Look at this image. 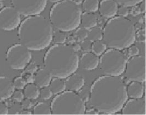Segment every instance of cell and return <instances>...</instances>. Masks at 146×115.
Returning a JSON list of instances; mask_svg holds the SVG:
<instances>
[{
  "mask_svg": "<svg viewBox=\"0 0 146 115\" xmlns=\"http://www.w3.org/2000/svg\"><path fill=\"white\" fill-rule=\"evenodd\" d=\"M119 16L122 17H127L129 14V8L125 6H119L117 13Z\"/></svg>",
  "mask_w": 146,
  "mask_h": 115,
  "instance_id": "d590c367",
  "label": "cell"
},
{
  "mask_svg": "<svg viewBox=\"0 0 146 115\" xmlns=\"http://www.w3.org/2000/svg\"><path fill=\"white\" fill-rule=\"evenodd\" d=\"M3 8V3L1 1H0V10Z\"/></svg>",
  "mask_w": 146,
  "mask_h": 115,
  "instance_id": "ee69618b",
  "label": "cell"
},
{
  "mask_svg": "<svg viewBox=\"0 0 146 115\" xmlns=\"http://www.w3.org/2000/svg\"><path fill=\"white\" fill-rule=\"evenodd\" d=\"M22 102V107L23 109H31L33 106V103L31 101V100L25 98L23 100Z\"/></svg>",
  "mask_w": 146,
  "mask_h": 115,
  "instance_id": "74e56055",
  "label": "cell"
},
{
  "mask_svg": "<svg viewBox=\"0 0 146 115\" xmlns=\"http://www.w3.org/2000/svg\"><path fill=\"white\" fill-rule=\"evenodd\" d=\"M25 73L34 74L38 70V67L35 62L31 61L25 67Z\"/></svg>",
  "mask_w": 146,
  "mask_h": 115,
  "instance_id": "1f68e13d",
  "label": "cell"
},
{
  "mask_svg": "<svg viewBox=\"0 0 146 115\" xmlns=\"http://www.w3.org/2000/svg\"><path fill=\"white\" fill-rule=\"evenodd\" d=\"M0 1H3V0H0Z\"/></svg>",
  "mask_w": 146,
  "mask_h": 115,
  "instance_id": "f6af8a7d",
  "label": "cell"
},
{
  "mask_svg": "<svg viewBox=\"0 0 146 115\" xmlns=\"http://www.w3.org/2000/svg\"><path fill=\"white\" fill-rule=\"evenodd\" d=\"M23 93L25 98L36 100L39 97L40 88L34 83H27L23 89Z\"/></svg>",
  "mask_w": 146,
  "mask_h": 115,
  "instance_id": "44dd1931",
  "label": "cell"
},
{
  "mask_svg": "<svg viewBox=\"0 0 146 115\" xmlns=\"http://www.w3.org/2000/svg\"><path fill=\"white\" fill-rule=\"evenodd\" d=\"M123 115H146V99L143 96L139 99H128L122 108Z\"/></svg>",
  "mask_w": 146,
  "mask_h": 115,
  "instance_id": "7c38bea8",
  "label": "cell"
},
{
  "mask_svg": "<svg viewBox=\"0 0 146 115\" xmlns=\"http://www.w3.org/2000/svg\"><path fill=\"white\" fill-rule=\"evenodd\" d=\"M119 6H123L127 7L135 6L145 0H115Z\"/></svg>",
  "mask_w": 146,
  "mask_h": 115,
  "instance_id": "83f0119b",
  "label": "cell"
},
{
  "mask_svg": "<svg viewBox=\"0 0 146 115\" xmlns=\"http://www.w3.org/2000/svg\"><path fill=\"white\" fill-rule=\"evenodd\" d=\"M75 35L77 39L79 41H82L86 39H87L88 36V30L84 29L83 27L78 28L77 29L75 30Z\"/></svg>",
  "mask_w": 146,
  "mask_h": 115,
  "instance_id": "4dcf8cb0",
  "label": "cell"
},
{
  "mask_svg": "<svg viewBox=\"0 0 146 115\" xmlns=\"http://www.w3.org/2000/svg\"><path fill=\"white\" fill-rule=\"evenodd\" d=\"M33 114L52 115L51 105L46 102H40L33 107Z\"/></svg>",
  "mask_w": 146,
  "mask_h": 115,
  "instance_id": "7402d4cb",
  "label": "cell"
},
{
  "mask_svg": "<svg viewBox=\"0 0 146 115\" xmlns=\"http://www.w3.org/2000/svg\"><path fill=\"white\" fill-rule=\"evenodd\" d=\"M50 105L53 115H83L86 110L77 93L67 90L56 95Z\"/></svg>",
  "mask_w": 146,
  "mask_h": 115,
  "instance_id": "8992f818",
  "label": "cell"
},
{
  "mask_svg": "<svg viewBox=\"0 0 146 115\" xmlns=\"http://www.w3.org/2000/svg\"><path fill=\"white\" fill-rule=\"evenodd\" d=\"M80 58L72 46L55 44L46 52L44 57V68L52 77L65 79L78 69Z\"/></svg>",
  "mask_w": 146,
  "mask_h": 115,
  "instance_id": "3957f363",
  "label": "cell"
},
{
  "mask_svg": "<svg viewBox=\"0 0 146 115\" xmlns=\"http://www.w3.org/2000/svg\"><path fill=\"white\" fill-rule=\"evenodd\" d=\"M81 99L85 102L87 103L89 102L90 95V88H88L87 86H83L81 89L77 92Z\"/></svg>",
  "mask_w": 146,
  "mask_h": 115,
  "instance_id": "4316f807",
  "label": "cell"
},
{
  "mask_svg": "<svg viewBox=\"0 0 146 115\" xmlns=\"http://www.w3.org/2000/svg\"><path fill=\"white\" fill-rule=\"evenodd\" d=\"M82 27L87 30H89L98 25L97 17L94 13L84 12L82 13L81 18Z\"/></svg>",
  "mask_w": 146,
  "mask_h": 115,
  "instance_id": "d6986e66",
  "label": "cell"
},
{
  "mask_svg": "<svg viewBox=\"0 0 146 115\" xmlns=\"http://www.w3.org/2000/svg\"><path fill=\"white\" fill-rule=\"evenodd\" d=\"M92 42L88 39H86L84 40L81 41V49L84 52H90L92 50Z\"/></svg>",
  "mask_w": 146,
  "mask_h": 115,
  "instance_id": "d6a6232c",
  "label": "cell"
},
{
  "mask_svg": "<svg viewBox=\"0 0 146 115\" xmlns=\"http://www.w3.org/2000/svg\"><path fill=\"white\" fill-rule=\"evenodd\" d=\"M82 9L72 0H62L51 8L49 20L56 30L67 33L81 25Z\"/></svg>",
  "mask_w": 146,
  "mask_h": 115,
  "instance_id": "5b68a950",
  "label": "cell"
},
{
  "mask_svg": "<svg viewBox=\"0 0 146 115\" xmlns=\"http://www.w3.org/2000/svg\"><path fill=\"white\" fill-rule=\"evenodd\" d=\"M8 108L7 104L3 100L0 99V115L8 114Z\"/></svg>",
  "mask_w": 146,
  "mask_h": 115,
  "instance_id": "8d00e7d4",
  "label": "cell"
},
{
  "mask_svg": "<svg viewBox=\"0 0 146 115\" xmlns=\"http://www.w3.org/2000/svg\"><path fill=\"white\" fill-rule=\"evenodd\" d=\"M32 55L31 50L23 45L16 44L7 50L6 58L8 66L14 70H23L31 61Z\"/></svg>",
  "mask_w": 146,
  "mask_h": 115,
  "instance_id": "ba28073f",
  "label": "cell"
},
{
  "mask_svg": "<svg viewBox=\"0 0 146 115\" xmlns=\"http://www.w3.org/2000/svg\"><path fill=\"white\" fill-rule=\"evenodd\" d=\"M118 8L119 5L115 0H102L98 11L102 16L110 19L116 16Z\"/></svg>",
  "mask_w": 146,
  "mask_h": 115,
  "instance_id": "4fadbf2b",
  "label": "cell"
},
{
  "mask_svg": "<svg viewBox=\"0 0 146 115\" xmlns=\"http://www.w3.org/2000/svg\"><path fill=\"white\" fill-rule=\"evenodd\" d=\"M53 34V26L50 20L40 15L27 17L18 29L20 43L31 51L48 48L52 41Z\"/></svg>",
  "mask_w": 146,
  "mask_h": 115,
  "instance_id": "7a4b0ae2",
  "label": "cell"
},
{
  "mask_svg": "<svg viewBox=\"0 0 146 115\" xmlns=\"http://www.w3.org/2000/svg\"><path fill=\"white\" fill-rule=\"evenodd\" d=\"M12 7L25 17L40 15L46 8L48 0H11Z\"/></svg>",
  "mask_w": 146,
  "mask_h": 115,
  "instance_id": "30bf717a",
  "label": "cell"
},
{
  "mask_svg": "<svg viewBox=\"0 0 146 115\" xmlns=\"http://www.w3.org/2000/svg\"><path fill=\"white\" fill-rule=\"evenodd\" d=\"M13 81L7 76H0V99L6 100L12 97L15 91Z\"/></svg>",
  "mask_w": 146,
  "mask_h": 115,
  "instance_id": "2e32d148",
  "label": "cell"
},
{
  "mask_svg": "<svg viewBox=\"0 0 146 115\" xmlns=\"http://www.w3.org/2000/svg\"><path fill=\"white\" fill-rule=\"evenodd\" d=\"M99 2L98 0H83L82 7L85 12L95 13L99 9Z\"/></svg>",
  "mask_w": 146,
  "mask_h": 115,
  "instance_id": "603a6c76",
  "label": "cell"
},
{
  "mask_svg": "<svg viewBox=\"0 0 146 115\" xmlns=\"http://www.w3.org/2000/svg\"><path fill=\"white\" fill-rule=\"evenodd\" d=\"M85 114H87V115H98L99 114L96 108H94V107H92L91 108H89L88 109L86 108V111H85Z\"/></svg>",
  "mask_w": 146,
  "mask_h": 115,
  "instance_id": "ab89813d",
  "label": "cell"
},
{
  "mask_svg": "<svg viewBox=\"0 0 146 115\" xmlns=\"http://www.w3.org/2000/svg\"><path fill=\"white\" fill-rule=\"evenodd\" d=\"M27 84V82H26L25 78L21 76L16 77L13 81V84L15 88L18 90H23Z\"/></svg>",
  "mask_w": 146,
  "mask_h": 115,
  "instance_id": "f1b7e54d",
  "label": "cell"
},
{
  "mask_svg": "<svg viewBox=\"0 0 146 115\" xmlns=\"http://www.w3.org/2000/svg\"><path fill=\"white\" fill-rule=\"evenodd\" d=\"M67 37L65 35V32L56 30L55 32L54 31L52 41L55 44H64L66 41Z\"/></svg>",
  "mask_w": 146,
  "mask_h": 115,
  "instance_id": "484cf974",
  "label": "cell"
},
{
  "mask_svg": "<svg viewBox=\"0 0 146 115\" xmlns=\"http://www.w3.org/2000/svg\"><path fill=\"white\" fill-rule=\"evenodd\" d=\"M72 48H73V49L75 50V51H76V52H77V51L81 49V45H80V44H74L73 46H72Z\"/></svg>",
  "mask_w": 146,
  "mask_h": 115,
  "instance_id": "b9f144b4",
  "label": "cell"
},
{
  "mask_svg": "<svg viewBox=\"0 0 146 115\" xmlns=\"http://www.w3.org/2000/svg\"><path fill=\"white\" fill-rule=\"evenodd\" d=\"M49 87L53 94L55 95L59 94L66 90L65 80L57 77H52Z\"/></svg>",
  "mask_w": 146,
  "mask_h": 115,
  "instance_id": "ffe728a7",
  "label": "cell"
},
{
  "mask_svg": "<svg viewBox=\"0 0 146 115\" xmlns=\"http://www.w3.org/2000/svg\"><path fill=\"white\" fill-rule=\"evenodd\" d=\"M52 78V76L45 68H42L38 69L34 74L35 83L39 88L49 86V84Z\"/></svg>",
  "mask_w": 146,
  "mask_h": 115,
  "instance_id": "ac0fdd59",
  "label": "cell"
},
{
  "mask_svg": "<svg viewBox=\"0 0 146 115\" xmlns=\"http://www.w3.org/2000/svg\"><path fill=\"white\" fill-rule=\"evenodd\" d=\"M19 114L21 115H32L33 114V112L28 109H23L20 112Z\"/></svg>",
  "mask_w": 146,
  "mask_h": 115,
  "instance_id": "60d3db41",
  "label": "cell"
},
{
  "mask_svg": "<svg viewBox=\"0 0 146 115\" xmlns=\"http://www.w3.org/2000/svg\"><path fill=\"white\" fill-rule=\"evenodd\" d=\"M48 1H49L50 2L56 3L59 2H60V1H62V0H48Z\"/></svg>",
  "mask_w": 146,
  "mask_h": 115,
  "instance_id": "7bdbcfd3",
  "label": "cell"
},
{
  "mask_svg": "<svg viewBox=\"0 0 146 115\" xmlns=\"http://www.w3.org/2000/svg\"><path fill=\"white\" fill-rule=\"evenodd\" d=\"M127 49H128L129 55L131 57L136 56L137 55H139V50L137 46L133 44L131 46H130V47H129Z\"/></svg>",
  "mask_w": 146,
  "mask_h": 115,
  "instance_id": "e575fe53",
  "label": "cell"
},
{
  "mask_svg": "<svg viewBox=\"0 0 146 115\" xmlns=\"http://www.w3.org/2000/svg\"><path fill=\"white\" fill-rule=\"evenodd\" d=\"M124 73L130 81L146 82V57L143 55L131 57L127 61Z\"/></svg>",
  "mask_w": 146,
  "mask_h": 115,
  "instance_id": "9c48e42d",
  "label": "cell"
},
{
  "mask_svg": "<svg viewBox=\"0 0 146 115\" xmlns=\"http://www.w3.org/2000/svg\"><path fill=\"white\" fill-rule=\"evenodd\" d=\"M24 78H25V79L27 83H34V74H29V73H26L25 76Z\"/></svg>",
  "mask_w": 146,
  "mask_h": 115,
  "instance_id": "f35d334b",
  "label": "cell"
},
{
  "mask_svg": "<svg viewBox=\"0 0 146 115\" xmlns=\"http://www.w3.org/2000/svg\"><path fill=\"white\" fill-rule=\"evenodd\" d=\"M136 30L126 17L115 16L109 19L103 29V39L108 48L122 50L134 44Z\"/></svg>",
  "mask_w": 146,
  "mask_h": 115,
  "instance_id": "277c9868",
  "label": "cell"
},
{
  "mask_svg": "<svg viewBox=\"0 0 146 115\" xmlns=\"http://www.w3.org/2000/svg\"><path fill=\"white\" fill-rule=\"evenodd\" d=\"M144 83L131 81L126 87V93L129 99H139L145 96Z\"/></svg>",
  "mask_w": 146,
  "mask_h": 115,
  "instance_id": "e0dca14e",
  "label": "cell"
},
{
  "mask_svg": "<svg viewBox=\"0 0 146 115\" xmlns=\"http://www.w3.org/2000/svg\"><path fill=\"white\" fill-rule=\"evenodd\" d=\"M87 39L92 42L102 40L103 29L97 26L89 29L88 31Z\"/></svg>",
  "mask_w": 146,
  "mask_h": 115,
  "instance_id": "cb8c5ba5",
  "label": "cell"
},
{
  "mask_svg": "<svg viewBox=\"0 0 146 115\" xmlns=\"http://www.w3.org/2000/svg\"><path fill=\"white\" fill-rule=\"evenodd\" d=\"M89 102L99 114L114 115L121 111L127 100L126 86L120 77L104 75L90 87Z\"/></svg>",
  "mask_w": 146,
  "mask_h": 115,
  "instance_id": "6da1fadb",
  "label": "cell"
},
{
  "mask_svg": "<svg viewBox=\"0 0 146 115\" xmlns=\"http://www.w3.org/2000/svg\"><path fill=\"white\" fill-rule=\"evenodd\" d=\"M65 83L66 90L78 92L84 85L85 80L82 75L75 72L65 79Z\"/></svg>",
  "mask_w": 146,
  "mask_h": 115,
  "instance_id": "9a60e30c",
  "label": "cell"
},
{
  "mask_svg": "<svg viewBox=\"0 0 146 115\" xmlns=\"http://www.w3.org/2000/svg\"><path fill=\"white\" fill-rule=\"evenodd\" d=\"M12 97L14 100L16 101H17L18 102H21L23 100L25 99V95L23 92L22 91V90H17L16 91H14Z\"/></svg>",
  "mask_w": 146,
  "mask_h": 115,
  "instance_id": "836d02e7",
  "label": "cell"
},
{
  "mask_svg": "<svg viewBox=\"0 0 146 115\" xmlns=\"http://www.w3.org/2000/svg\"><path fill=\"white\" fill-rule=\"evenodd\" d=\"M99 57L92 52H84L80 59L82 68L86 71H93L99 66Z\"/></svg>",
  "mask_w": 146,
  "mask_h": 115,
  "instance_id": "5bb4252c",
  "label": "cell"
},
{
  "mask_svg": "<svg viewBox=\"0 0 146 115\" xmlns=\"http://www.w3.org/2000/svg\"><path fill=\"white\" fill-rule=\"evenodd\" d=\"M53 95V93L50 90L49 86L42 87L40 88V94L39 97L41 99L44 101L48 100L50 99Z\"/></svg>",
  "mask_w": 146,
  "mask_h": 115,
  "instance_id": "f546056e",
  "label": "cell"
},
{
  "mask_svg": "<svg viewBox=\"0 0 146 115\" xmlns=\"http://www.w3.org/2000/svg\"><path fill=\"white\" fill-rule=\"evenodd\" d=\"M126 62L121 50L109 48L99 57V67L105 75L120 77L124 73Z\"/></svg>",
  "mask_w": 146,
  "mask_h": 115,
  "instance_id": "52a82bcc",
  "label": "cell"
},
{
  "mask_svg": "<svg viewBox=\"0 0 146 115\" xmlns=\"http://www.w3.org/2000/svg\"><path fill=\"white\" fill-rule=\"evenodd\" d=\"M20 13L13 7H5L0 10V29L11 32L17 28L21 23Z\"/></svg>",
  "mask_w": 146,
  "mask_h": 115,
  "instance_id": "8fae6325",
  "label": "cell"
},
{
  "mask_svg": "<svg viewBox=\"0 0 146 115\" xmlns=\"http://www.w3.org/2000/svg\"><path fill=\"white\" fill-rule=\"evenodd\" d=\"M107 49V46L103 40L94 41L92 42L91 52L99 57L106 51Z\"/></svg>",
  "mask_w": 146,
  "mask_h": 115,
  "instance_id": "d4e9b609",
  "label": "cell"
}]
</instances>
